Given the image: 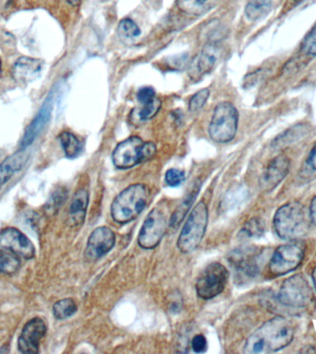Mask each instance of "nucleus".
Here are the masks:
<instances>
[{
  "instance_id": "1",
  "label": "nucleus",
  "mask_w": 316,
  "mask_h": 354,
  "mask_svg": "<svg viewBox=\"0 0 316 354\" xmlns=\"http://www.w3.org/2000/svg\"><path fill=\"white\" fill-rule=\"evenodd\" d=\"M295 326L287 317L277 315L261 326L247 339L244 353H270L287 347L292 342Z\"/></svg>"
},
{
  "instance_id": "2",
  "label": "nucleus",
  "mask_w": 316,
  "mask_h": 354,
  "mask_svg": "<svg viewBox=\"0 0 316 354\" xmlns=\"http://www.w3.org/2000/svg\"><path fill=\"white\" fill-rule=\"evenodd\" d=\"M274 228L281 239L292 241L305 236L310 230V218L304 205L290 202L276 210Z\"/></svg>"
},
{
  "instance_id": "3",
  "label": "nucleus",
  "mask_w": 316,
  "mask_h": 354,
  "mask_svg": "<svg viewBox=\"0 0 316 354\" xmlns=\"http://www.w3.org/2000/svg\"><path fill=\"white\" fill-rule=\"evenodd\" d=\"M149 188L143 184L130 185L122 190L111 205V216L116 223L125 224L135 220L148 203Z\"/></svg>"
},
{
  "instance_id": "4",
  "label": "nucleus",
  "mask_w": 316,
  "mask_h": 354,
  "mask_svg": "<svg viewBox=\"0 0 316 354\" xmlns=\"http://www.w3.org/2000/svg\"><path fill=\"white\" fill-rule=\"evenodd\" d=\"M208 209L204 201H200L188 215L184 226L180 232L177 245L182 253L195 250L201 243L207 231Z\"/></svg>"
},
{
  "instance_id": "5",
  "label": "nucleus",
  "mask_w": 316,
  "mask_h": 354,
  "mask_svg": "<svg viewBox=\"0 0 316 354\" xmlns=\"http://www.w3.org/2000/svg\"><path fill=\"white\" fill-rule=\"evenodd\" d=\"M169 220L168 206L165 201L160 202L149 212L141 226L138 235L139 245L143 249L157 248L166 234Z\"/></svg>"
},
{
  "instance_id": "6",
  "label": "nucleus",
  "mask_w": 316,
  "mask_h": 354,
  "mask_svg": "<svg viewBox=\"0 0 316 354\" xmlns=\"http://www.w3.org/2000/svg\"><path fill=\"white\" fill-rule=\"evenodd\" d=\"M238 115L234 105L224 102L213 111L209 126V135L218 143L229 142L234 138L238 129Z\"/></svg>"
},
{
  "instance_id": "7",
  "label": "nucleus",
  "mask_w": 316,
  "mask_h": 354,
  "mask_svg": "<svg viewBox=\"0 0 316 354\" xmlns=\"http://www.w3.org/2000/svg\"><path fill=\"white\" fill-rule=\"evenodd\" d=\"M283 306L293 309H306L315 301L309 282L301 274H296L283 282L279 292Z\"/></svg>"
},
{
  "instance_id": "8",
  "label": "nucleus",
  "mask_w": 316,
  "mask_h": 354,
  "mask_svg": "<svg viewBox=\"0 0 316 354\" xmlns=\"http://www.w3.org/2000/svg\"><path fill=\"white\" fill-rule=\"evenodd\" d=\"M229 270L220 263L213 262L208 265L197 279V295L204 300H210L223 292L229 281Z\"/></svg>"
},
{
  "instance_id": "9",
  "label": "nucleus",
  "mask_w": 316,
  "mask_h": 354,
  "mask_svg": "<svg viewBox=\"0 0 316 354\" xmlns=\"http://www.w3.org/2000/svg\"><path fill=\"white\" fill-rule=\"evenodd\" d=\"M304 257V249L299 243H288L276 248L269 261V272L282 276L295 270Z\"/></svg>"
},
{
  "instance_id": "10",
  "label": "nucleus",
  "mask_w": 316,
  "mask_h": 354,
  "mask_svg": "<svg viewBox=\"0 0 316 354\" xmlns=\"http://www.w3.org/2000/svg\"><path fill=\"white\" fill-rule=\"evenodd\" d=\"M10 252L19 259H32L35 256V248L19 230L8 227L0 232V252Z\"/></svg>"
},
{
  "instance_id": "11",
  "label": "nucleus",
  "mask_w": 316,
  "mask_h": 354,
  "mask_svg": "<svg viewBox=\"0 0 316 354\" xmlns=\"http://www.w3.org/2000/svg\"><path fill=\"white\" fill-rule=\"evenodd\" d=\"M144 141L141 138L130 137L122 141L113 151L114 165L119 169H129L143 160Z\"/></svg>"
},
{
  "instance_id": "12",
  "label": "nucleus",
  "mask_w": 316,
  "mask_h": 354,
  "mask_svg": "<svg viewBox=\"0 0 316 354\" xmlns=\"http://www.w3.org/2000/svg\"><path fill=\"white\" fill-rule=\"evenodd\" d=\"M47 330L46 323L40 317L28 321L18 339L19 351L24 354H35L39 351V344Z\"/></svg>"
},
{
  "instance_id": "13",
  "label": "nucleus",
  "mask_w": 316,
  "mask_h": 354,
  "mask_svg": "<svg viewBox=\"0 0 316 354\" xmlns=\"http://www.w3.org/2000/svg\"><path fill=\"white\" fill-rule=\"evenodd\" d=\"M116 236L108 227H98L91 232L87 242L85 257L90 260L101 259L115 245Z\"/></svg>"
},
{
  "instance_id": "14",
  "label": "nucleus",
  "mask_w": 316,
  "mask_h": 354,
  "mask_svg": "<svg viewBox=\"0 0 316 354\" xmlns=\"http://www.w3.org/2000/svg\"><path fill=\"white\" fill-rule=\"evenodd\" d=\"M290 160L285 155H279L268 163L261 178V187L265 192L273 190L287 176Z\"/></svg>"
},
{
  "instance_id": "15",
  "label": "nucleus",
  "mask_w": 316,
  "mask_h": 354,
  "mask_svg": "<svg viewBox=\"0 0 316 354\" xmlns=\"http://www.w3.org/2000/svg\"><path fill=\"white\" fill-rule=\"evenodd\" d=\"M53 110V96H49V98L44 101L42 105L41 109L39 110L37 115L32 121V123L27 127L25 131L24 137L21 141V149H26L28 146L35 140L39 134L44 127L49 123L50 118H51V113Z\"/></svg>"
},
{
  "instance_id": "16",
  "label": "nucleus",
  "mask_w": 316,
  "mask_h": 354,
  "mask_svg": "<svg viewBox=\"0 0 316 354\" xmlns=\"http://www.w3.org/2000/svg\"><path fill=\"white\" fill-rule=\"evenodd\" d=\"M42 69L43 62L40 59L24 57L14 64L12 75L17 82L27 84L40 76Z\"/></svg>"
},
{
  "instance_id": "17",
  "label": "nucleus",
  "mask_w": 316,
  "mask_h": 354,
  "mask_svg": "<svg viewBox=\"0 0 316 354\" xmlns=\"http://www.w3.org/2000/svg\"><path fill=\"white\" fill-rule=\"evenodd\" d=\"M89 203V193L80 188L74 194L69 209V221L71 226H79L85 221Z\"/></svg>"
},
{
  "instance_id": "18",
  "label": "nucleus",
  "mask_w": 316,
  "mask_h": 354,
  "mask_svg": "<svg viewBox=\"0 0 316 354\" xmlns=\"http://www.w3.org/2000/svg\"><path fill=\"white\" fill-rule=\"evenodd\" d=\"M28 155L25 149L11 155L4 162L0 163V189L27 162Z\"/></svg>"
},
{
  "instance_id": "19",
  "label": "nucleus",
  "mask_w": 316,
  "mask_h": 354,
  "mask_svg": "<svg viewBox=\"0 0 316 354\" xmlns=\"http://www.w3.org/2000/svg\"><path fill=\"white\" fill-rule=\"evenodd\" d=\"M233 264L238 275L252 278L258 272L257 254L251 249L240 252L233 257Z\"/></svg>"
},
{
  "instance_id": "20",
  "label": "nucleus",
  "mask_w": 316,
  "mask_h": 354,
  "mask_svg": "<svg viewBox=\"0 0 316 354\" xmlns=\"http://www.w3.org/2000/svg\"><path fill=\"white\" fill-rule=\"evenodd\" d=\"M219 55H220V50L216 44H205L197 60L196 66L199 73L202 75L209 73L218 62Z\"/></svg>"
},
{
  "instance_id": "21",
  "label": "nucleus",
  "mask_w": 316,
  "mask_h": 354,
  "mask_svg": "<svg viewBox=\"0 0 316 354\" xmlns=\"http://www.w3.org/2000/svg\"><path fill=\"white\" fill-rule=\"evenodd\" d=\"M218 0H177L179 10L191 16H202L213 10Z\"/></svg>"
},
{
  "instance_id": "22",
  "label": "nucleus",
  "mask_w": 316,
  "mask_h": 354,
  "mask_svg": "<svg viewBox=\"0 0 316 354\" xmlns=\"http://www.w3.org/2000/svg\"><path fill=\"white\" fill-rule=\"evenodd\" d=\"M200 185H195L193 190L188 194L187 198L182 201V205H179L177 209L175 210L173 214H172L170 220H169V226L172 227V228H177V227L179 225L183 218L187 215L190 207L193 206L194 199H195L197 195H198Z\"/></svg>"
},
{
  "instance_id": "23",
  "label": "nucleus",
  "mask_w": 316,
  "mask_h": 354,
  "mask_svg": "<svg viewBox=\"0 0 316 354\" xmlns=\"http://www.w3.org/2000/svg\"><path fill=\"white\" fill-rule=\"evenodd\" d=\"M60 140L67 157L73 159V158L79 156L82 152V146L79 138L73 133L68 131L61 133Z\"/></svg>"
},
{
  "instance_id": "24",
  "label": "nucleus",
  "mask_w": 316,
  "mask_h": 354,
  "mask_svg": "<svg viewBox=\"0 0 316 354\" xmlns=\"http://www.w3.org/2000/svg\"><path fill=\"white\" fill-rule=\"evenodd\" d=\"M273 0H249L246 6L245 14L249 21H257L267 15L272 8Z\"/></svg>"
},
{
  "instance_id": "25",
  "label": "nucleus",
  "mask_w": 316,
  "mask_h": 354,
  "mask_svg": "<svg viewBox=\"0 0 316 354\" xmlns=\"http://www.w3.org/2000/svg\"><path fill=\"white\" fill-rule=\"evenodd\" d=\"M161 104H161L160 99L157 97L155 101L149 102V104H141V108L133 111L132 115H130V118L135 121V123L149 120L159 112Z\"/></svg>"
},
{
  "instance_id": "26",
  "label": "nucleus",
  "mask_w": 316,
  "mask_h": 354,
  "mask_svg": "<svg viewBox=\"0 0 316 354\" xmlns=\"http://www.w3.org/2000/svg\"><path fill=\"white\" fill-rule=\"evenodd\" d=\"M77 304L73 299L65 298L57 301L53 306V314L58 320L71 317L77 312Z\"/></svg>"
},
{
  "instance_id": "27",
  "label": "nucleus",
  "mask_w": 316,
  "mask_h": 354,
  "mask_svg": "<svg viewBox=\"0 0 316 354\" xmlns=\"http://www.w3.org/2000/svg\"><path fill=\"white\" fill-rule=\"evenodd\" d=\"M21 259L10 252H0V272L14 274L21 267Z\"/></svg>"
},
{
  "instance_id": "28",
  "label": "nucleus",
  "mask_w": 316,
  "mask_h": 354,
  "mask_svg": "<svg viewBox=\"0 0 316 354\" xmlns=\"http://www.w3.org/2000/svg\"><path fill=\"white\" fill-rule=\"evenodd\" d=\"M265 231V224L263 218L255 217L247 221L241 229L240 234L247 238H258L262 236Z\"/></svg>"
},
{
  "instance_id": "29",
  "label": "nucleus",
  "mask_w": 316,
  "mask_h": 354,
  "mask_svg": "<svg viewBox=\"0 0 316 354\" xmlns=\"http://www.w3.org/2000/svg\"><path fill=\"white\" fill-rule=\"evenodd\" d=\"M118 32L122 37L128 39L136 38L141 35L140 28L130 19H121L118 26Z\"/></svg>"
},
{
  "instance_id": "30",
  "label": "nucleus",
  "mask_w": 316,
  "mask_h": 354,
  "mask_svg": "<svg viewBox=\"0 0 316 354\" xmlns=\"http://www.w3.org/2000/svg\"><path fill=\"white\" fill-rule=\"evenodd\" d=\"M301 53L308 57H315L316 55V24L310 32L308 33L301 44Z\"/></svg>"
},
{
  "instance_id": "31",
  "label": "nucleus",
  "mask_w": 316,
  "mask_h": 354,
  "mask_svg": "<svg viewBox=\"0 0 316 354\" xmlns=\"http://www.w3.org/2000/svg\"><path fill=\"white\" fill-rule=\"evenodd\" d=\"M209 94L210 91L208 88H204V90L199 91L198 93L194 94L191 97L190 102H188V109L191 112H197V111L201 110L204 106Z\"/></svg>"
},
{
  "instance_id": "32",
  "label": "nucleus",
  "mask_w": 316,
  "mask_h": 354,
  "mask_svg": "<svg viewBox=\"0 0 316 354\" xmlns=\"http://www.w3.org/2000/svg\"><path fill=\"white\" fill-rule=\"evenodd\" d=\"M165 180L169 187H179L185 181L184 171L177 170V169H169L166 173Z\"/></svg>"
},
{
  "instance_id": "33",
  "label": "nucleus",
  "mask_w": 316,
  "mask_h": 354,
  "mask_svg": "<svg viewBox=\"0 0 316 354\" xmlns=\"http://www.w3.org/2000/svg\"><path fill=\"white\" fill-rule=\"evenodd\" d=\"M67 198V191L64 188H58L54 194H53L51 199H50L49 205L47 207L50 209H58L60 205L63 203Z\"/></svg>"
},
{
  "instance_id": "34",
  "label": "nucleus",
  "mask_w": 316,
  "mask_h": 354,
  "mask_svg": "<svg viewBox=\"0 0 316 354\" xmlns=\"http://www.w3.org/2000/svg\"><path fill=\"white\" fill-rule=\"evenodd\" d=\"M155 98H157L155 91L154 88L151 87L141 88V90L138 91L137 99L141 104H149V102L155 101Z\"/></svg>"
},
{
  "instance_id": "35",
  "label": "nucleus",
  "mask_w": 316,
  "mask_h": 354,
  "mask_svg": "<svg viewBox=\"0 0 316 354\" xmlns=\"http://www.w3.org/2000/svg\"><path fill=\"white\" fill-rule=\"evenodd\" d=\"M191 347L197 353H204L207 348V337L204 335L198 334L191 340Z\"/></svg>"
},
{
  "instance_id": "36",
  "label": "nucleus",
  "mask_w": 316,
  "mask_h": 354,
  "mask_svg": "<svg viewBox=\"0 0 316 354\" xmlns=\"http://www.w3.org/2000/svg\"><path fill=\"white\" fill-rule=\"evenodd\" d=\"M307 165L310 166L313 170H316V143L310 149L309 156L307 158Z\"/></svg>"
},
{
  "instance_id": "37",
  "label": "nucleus",
  "mask_w": 316,
  "mask_h": 354,
  "mask_svg": "<svg viewBox=\"0 0 316 354\" xmlns=\"http://www.w3.org/2000/svg\"><path fill=\"white\" fill-rule=\"evenodd\" d=\"M310 221L316 226V196L310 202Z\"/></svg>"
},
{
  "instance_id": "38",
  "label": "nucleus",
  "mask_w": 316,
  "mask_h": 354,
  "mask_svg": "<svg viewBox=\"0 0 316 354\" xmlns=\"http://www.w3.org/2000/svg\"><path fill=\"white\" fill-rule=\"evenodd\" d=\"M304 1V0H288L287 3H286L284 10L288 11L292 10V8L297 7V6L301 4V3Z\"/></svg>"
},
{
  "instance_id": "39",
  "label": "nucleus",
  "mask_w": 316,
  "mask_h": 354,
  "mask_svg": "<svg viewBox=\"0 0 316 354\" xmlns=\"http://www.w3.org/2000/svg\"><path fill=\"white\" fill-rule=\"evenodd\" d=\"M71 6H79L82 0H67Z\"/></svg>"
},
{
  "instance_id": "40",
  "label": "nucleus",
  "mask_w": 316,
  "mask_h": 354,
  "mask_svg": "<svg viewBox=\"0 0 316 354\" xmlns=\"http://www.w3.org/2000/svg\"><path fill=\"white\" fill-rule=\"evenodd\" d=\"M313 284H315V290H316V268H315V270L313 271Z\"/></svg>"
},
{
  "instance_id": "41",
  "label": "nucleus",
  "mask_w": 316,
  "mask_h": 354,
  "mask_svg": "<svg viewBox=\"0 0 316 354\" xmlns=\"http://www.w3.org/2000/svg\"><path fill=\"white\" fill-rule=\"evenodd\" d=\"M0 74H1V60H0Z\"/></svg>"
}]
</instances>
